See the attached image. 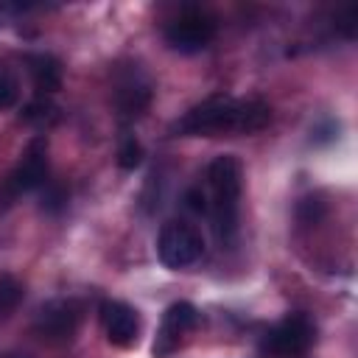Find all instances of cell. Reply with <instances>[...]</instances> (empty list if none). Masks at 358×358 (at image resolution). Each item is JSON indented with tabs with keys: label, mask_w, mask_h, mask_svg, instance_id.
Wrapping results in <instances>:
<instances>
[{
	"label": "cell",
	"mask_w": 358,
	"mask_h": 358,
	"mask_svg": "<svg viewBox=\"0 0 358 358\" xmlns=\"http://www.w3.org/2000/svg\"><path fill=\"white\" fill-rule=\"evenodd\" d=\"M316 341V324L305 313H288L282 322H277L263 347L277 358H299L305 355Z\"/></svg>",
	"instance_id": "5b68a950"
},
{
	"label": "cell",
	"mask_w": 358,
	"mask_h": 358,
	"mask_svg": "<svg viewBox=\"0 0 358 358\" xmlns=\"http://www.w3.org/2000/svg\"><path fill=\"white\" fill-rule=\"evenodd\" d=\"M204 252L201 232L187 221H168L157 238V255L168 268L193 266Z\"/></svg>",
	"instance_id": "277c9868"
},
{
	"label": "cell",
	"mask_w": 358,
	"mask_h": 358,
	"mask_svg": "<svg viewBox=\"0 0 358 358\" xmlns=\"http://www.w3.org/2000/svg\"><path fill=\"white\" fill-rule=\"evenodd\" d=\"M25 291L14 277H0V319L11 316L17 310V305L22 302Z\"/></svg>",
	"instance_id": "7c38bea8"
},
{
	"label": "cell",
	"mask_w": 358,
	"mask_h": 358,
	"mask_svg": "<svg viewBox=\"0 0 358 358\" xmlns=\"http://www.w3.org/2000/svg\"><path fill=\"white\" fill-rule=\"evenodd\" d=\"M17 95H20L17 78L8 76V73H0V112L3 109H11L17 103Z\"/></svg>",
	"instance_id": "5bb4252c"
},
{
	"label": "cell",
	"mask_w": 358,
	"mask_h": 358,
	"mask_svg": "<svg viewBox=\"0 0 358 358\" xmlns=\"http://www.w3.org/2000/svg\"><path fill=\"white\" fill-rule=\"evenodd\" d=\"M45 182H48V151H45V140H31V145L25 148L22 159L17 162V168L0 185V207L14 204L22 193H31V190L42 187Z\"/></svg>",
	"instance_id": "3957f363"
},
{
	"label": "cell",
	"mask_w": 358,
	"mask_h": 358,
	"mask_svg": "<svg viewBox=\"0 0 358 358\" xmlns=\"http://www.w3.org/2000/svg\"><path fill=\"white\" fill-rule=\"evenodd\" d=\"M101 322H103V333L106 341L112 347H134L140 338V316L131 305L126 302H103L101 308Z\"/></svg>",
	"instance_id": "ba28073f"
},
{
	"label": "cell",
	"mask_w": 358,
	"mask_h": 358,
	"mask_svg": "<svg viewBox=\"0 0 358 358\" xmlns=\"http://www.w3.org/2000/svg\"><path fill=\"white\" fill-rule=\"evenodd\" d=\"M117 109L123 117H137L145 112V106L151 103V90L145 81H137V78H129L117 87Z\"/></svg>",
	"instance_id": "8fae6325"
},
{
	"label": "cell",
	"mask_w": 358,
	"mask_h": 358,
	"mask_svg": "<svg viewBox=\"0 0 358 358\" xmlns=\"http://www.w3.org/2000/svg\"><path fill=\"white\" fill-rule=\"evenodd\" d=\"M140 162H143V145H140L134 137L123 140V145H120V151H117V165H120L123 171H134Z\"/></svg>",
	"instance_id": "4fadbf2b"
},
{
	"label": "cell",
	"mask_w": 358,
	"mask_h": 358,
	"mask_svg": "<svg viewBox=\"0 0 358 358\" xmlns=\"http://www.w3.org/2000/svg\"><path fill=\"white\" fill-rule=\"evenodd\" d=\"M196 322H199V313H196V308L190 302H173L162 316V327H159V336L154 341V355L157 358H168L179 347V338L187 330L196 327Z\"/></svg>",
	"instance_id": "9c48e42d"
},
{
	"label": "cell",
	"mask_w": 358,
	"mask_h": 358,
	"mask_svg": "<svg viewBox=\"0 0 358 358\" xmlns=\"http://www.w3.org/2000/svg\"><path fill=\"white\" fill-rule=\"evenodd\" d=\"M53 106L50 103H45V101H36V103H31L28 109H25V120H36V123H50V117H53Z\"/></svg>",
	"instance_id": "9a60e30c"
},
{
	"label": "cell",
	"mask_w": 358,
	"mask_h": 358,
	"mask_svg": "<svg viewBox=\"0 0 358 358\" xmlns=\"http://www.w3.org/2000/svg\"><path fill=\"white\" fill-rule=\"evenodd\" d=\"M64 201H67V193H64L62 187H50V190L45 193V199H42V207L50 210V213H56V210L64 207Z\"/></svg>",
	"instance_id": "2e32d148"
},
{
	"label": "cell",
	"mask_w": 358,
	"mask_h": 358,
	"mask_svg": "<svg viewBox=\"0 0 358 358\" xmlns=\"http://www.w3.org/2000/svg\"><path fill=\"white\" fill-rule=\"evenodd\" d=\"M207 182L213 201L207 210L213 213V232L221 246H232L238 235V210H241V190H243V171L238 157L221 154L207 168Z\"/></svg>",
	"instance_id": "7a4b0ae2"
},
{
	"label": "cell",
	"mask_w": 358,
	"mask_h": 358,
	"mask_svg": "<svg viewBox=\"0 0 358 358\" xmlns=\"http://www.w3.org/2000/svg\"><path fill=\"white\" fill-rule=\"evenodd\" d=\"M271 120L268 103L249 98H207L204 103L193 106L173 123V131L182 137H221V134H255L266 129Z\"/></svg>",
	"instance_id": "6da1fadb"
},
{
	"label": "cell",
	"mask_w": 358,
	"mask_h": 358,
	"mask_svg": "<svg viewBox=\"0 0 358 358\" xmlns=\"http://www.w3.org/2000/svg\"><path fill=\"white\" fill-rule=\"evenodd\" d=\"M185 199H187V207H190V210H196V213H204V210H207L204 193H199V190H190Z\"/></svg>",
	"instance_id": "e0dca14e"
},
{
	"label": "cell",
	"mask_w": 358,
	"mask_h": 358,
	"mask_svg": "<svg viewBox=\"0 0 358 358\" xmlns=\"http://www.w3.org/2000/svg\"><path fill=\"white\" fill-rule=\"evenodd\" d=\"M28 70H31V78H34V87L39 95H53L62 87V64L53 56H48V53L31 56Z\"/></svg>",
	"instance_id": "30bf717a"
},
{
	"label": "cell",
	"mask_w": 358,
	"mask_h": 358,
	"mask_svg": "<svg viewBox=\"0 0 358 358\" xmlns=\"http://www.w3.org/2000/svg\"><path fill=\"white\" fill-rule=\"evenodd\" d=\"M78 322H81V305L76 299H53L39 310L34 330L45 341H70L78 330Z\"/></svg>",
	"instance_id": "52a82bcc"
},
{
	"label": "cell",
	"mask_w": 358,
	"mask_h": 358,
	"mask_svg": "<svg viewBox=\"0 0 358 358\" xmlns=\"http://www.w3.org/2000/svg\"><path fill=\"white\" fill-rule=\"evenodd\" d=\"M215 31H218V25L207 11L187 8L173 22H168L165 42L179 53H199L215 39Z\"/></svg>",
	"instance_id": "8992f818"
}]
</instances>
